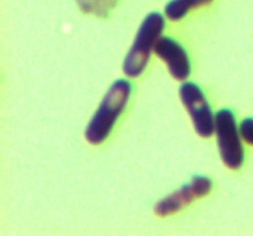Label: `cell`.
Segmentation results:
<instances>
[{
    "mask_svg": "<svg viewBox=\"0 0 253 236\" xmlns=\"http://www.w3.org/2000/svg\"><path fill=\"white\" fill-rule=\"evenodd\" d=\"M165 17L160 12H150L140 25L130 51L123 64L125 76L136 78L145 71L151 52L155 49L165 29Z\"/></svg>",
    "mask_w": 253,
    "mask_h": 236,
    "instance_id": "cell-2",
    "label": "cell"
},
{
    "mask_svg": "<svg viewBox=\"0 0 253 236\" xmlns=\"http://www.w3.org/2000/svg\"><path fill=\"white\" fill-rule=\"evenodd\" d=\"M215 134L222 162L230 170H239L244 165L245 151L241 133L230 109H221L215 114Z\"/></svg>",
    "mask_w": 253,
    "mask_h": 236,
    "instance_id": "cell-3",
    "label": "cell"
},
{
    "mask_svg": "<svg viewBox=\"0 0 253 236\" xmlns=\"http://www.w3.org/2000/svg\"><path fill=\"white\" fill-rule=\"evenodd\" d=\"M156 54L167 64L170 76L177 81H185L190 76V61L185 49L167 36H161L156 44Z\"/></svg>",
    "mask_w": 253,
    "mask_h": 236,
    "instance_id": "cell-6",
    "label": "cell"
},
{
    "mask_svg": "<svg viewBox=\"0 0 253 236\" xmlns=\"http://www.w3.org/2000/svg\"><path fill=\"white\" fill-rule=\"evenodd\" d=\"M212 0H170L166 4L165 14L172 21L183 19L188 11L202 5L209 4Z\"/></svg>",
    "mask_w": 253,
    "mask_h": 236,
    "instance_id": "cell-7",
    "label": "cell"
},
{
    "mask_svg": "<svg viewBox=\"0 0 253 236\" xmlns=\"http://www.w3.org/2000/svg\"><path fill=\"white\" fill-rule=\"evenodd\" d=\"M119 0H77L84 12H93L98 16H106Z\"/></svg>",
    "mask_w": 253,
    "mask_h": 236,
    "instance_id": "cell-8",
    "label": "cell"
},
{
    "mask_svg": "<svg viewBox=\"0 0 253 236\" xmlns=\"http://www.w3.org/2000/svg\"><path fill=\"white\" fill-rule=\"evenodd\" d=\"M240 133H241L242 140L253 146V119L247 118L242 120L240 124Z\"/></svg>",
    "mask_w": 253,
    "mask_h": 236,
    "instance_id": "cell-9",
    "label": "cell"
},
{
    "mask_svg": "<svg viewBox=\"0 0 253 236\" xmlns=\"http://www.w3.org/2000/svg\"><path fill=\"white\" fill-rule=\"evenodd\" d=\"M130 94L131 86L125 79H119L111 84L98 110L86 126L85 139L89 143L99 145L106 140L118 118L125 109Z\"/></svg>",
    "mask_w": 253,
    "mask_h": 236,
    "instance_id": "cell-1",
    "label": "cell"
},
{
    "mask_svg": "<svg viewBox=\"0 0 253 236\" xmlns=\"http://www.w3.org/2000/svg\"><path fill=\"white\" fill-rule=\"evenodd\" d=\"M179 95L192 118L197 134L202 138H210L215 133V115L202 89L195 83L185 82L180 87Z\"/></svg>",
    "mask_w": 253,
    "mask_h": 236,
    "instance_id": "cell-4",
    "label": "cell"
},
{
    "mask_svg": "<svg viewBox=\"0 0 253 236\" xmlns=\"http://www.w3.org/2000/svg\"><path fill=\"white\" fill-rule=\"evenodd\" d=\"M211 180L205 176H194L189 185H184L177 192L172 193L168 197L156 204L155 213L160 217H167L178 210L183 209L185 205L190 204L195 198L205 197L211 190Z\"/></svg>",
    "mask_w": 253,
    "mask_h": 236,
    "instance_id": "cell-5",
    "label": "cell"
}]
</instances>
